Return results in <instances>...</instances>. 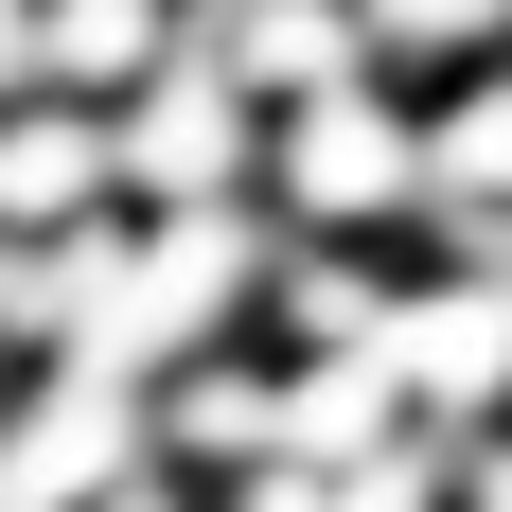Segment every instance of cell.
<instances>
[{
  "label": "cell",
  "mask_w": 512,
  "mask_h": 512,
  "mask_svg": "<svg viewBox=\"0 0 512 512\" xmlns=\"http://www.w3.org/2000/svg\"><path fill=\"white\" fill-rule=\"evenodd\" d=\"M265 230L283 248H424V89L407 71H354V89H318L265 124Z\"/></svg>",
  "instance_id": "1"
},
{
  "label": "cell",
  "mask_w": 512,
  "mask_h": 512,
  "mask_svg": "<svg viewBox=\"0 0 512 512\" xmlns=\"http://www.w3.org/2000/svg\"><path fill=\"white\" fill-rule=\"evenodd\" d=\"M124 477H159V407L124 389V371L36 354L18 389H0V512H106Z\"/></svg>",
  "instance_id": "2"
},
{
  "label": "cell",
  "mask_w": 512,
  "mask_h": 512,
  "mask_svg": "<svg viewBox=\"0 0 512 512\" xmlns=\"http://www.w3.org/2000/svg\"><path fill=\"white\" fill-rule=\"evenodd\" d=\"M124 124V212H248L265 195V106L212 71V53H177L142 106H106Z\"/></svg>",
  "instance_id": "3"
},
{
  "label": "cell",
  "mask_w": 512,
  "mask_h": 512,
  "mask_svg": "<svg viewBox=\"0 0 512 512\" xmlns=\"http://www.w3.org/2000/svg\"><path fill=\"white\" fill-rule=\"evenodd\" d=\"M124 212V124L71 89H0V265H53Z\"/></svg>",
  "instance_id": "4"
},
{
  "label": "cell",
  "mask_w": 512,
  "mask_h": 512,
  "mask_svg": "<svg viewBox=\"0 0 512 512\" xmlns=\"http://www.w3.org/2000/svg\"><path fill=\"white\" fill-rule=\"evenodd\" d=\"M424 248L512 265V53H477V71L424 89Z\"/></svg>",
  "instance_id": "5"
},
{
  "label": "cell",
  "mask_w": 512,
  "mask_h": 512,
  "mask_svg": "<svg viewBox=\"0 0 512 512\" xmlns=\"http://www.w3.org/2000/svg\"><path fill=\"white\" fill-rule=\"evenodd\" d=\"M195 53L230 71V89L283 124V106H318V89H354L371 71V36H354V0H195Z\"/></svg>",
  "instance_id": "6"
},
{
  "label": "cell",
  "mask_w": 512,
  "mask_h": 512,
  "mask_svg": "<svg viewBox=\"0 0 512 512\" xmlns=\"http://www.w3.org/2000/svg\"><path fill=\"white\" fill-rule=\"evenodd\" d=\"M195 53V0H36V89L71 106H142Z\"/></svg>",
  "instance_id": "7"
},
{
  "label": "cell",
  "mask_w": 512,
  "mask_h": 512,
  "mask_svg": "<svg viewBox=\"0 0 512 512\" xmlns=\"http://www.w3.org/2000/svg\"><path fill=\"white\" fill-rule=\"evenodd\" d=\"M371 71H407V89H442V71H477V53H512V0H354Z\"/></svg>",
  "instance_id": "8"
},
{
  "label": "cell",
  "mask_w": 512,
  "mask_h": 512,
  "mask_svg": "<svg viewBox=\"0 0 512 512\" xmlns=\"http://www.w3.org/2000/svg\"><path fill=\"white\" fill-rule=\"evenodd\" d=\"M106 512H212V495H195V477H177V460H159V477H124V495H106Z\"/></svg>",
  "instance_id": "9"
}]
</instances>
